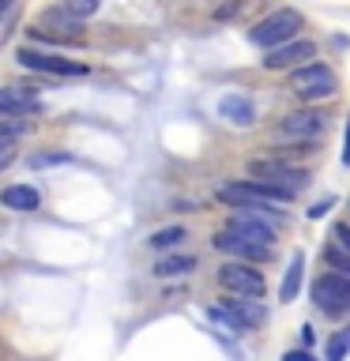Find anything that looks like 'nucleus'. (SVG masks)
I'll use <instances>...</instances> for the list:
<instances>
[{
	"label": "nucleus",
	"mask_w": 350,
	"mask_h": 361,
	"mask_svg": "<svg viewBox=\"0 0 350 361\" xmlns=\"http://www.w3.org/2000/svg\"><path fill=\"white\" fill-rule=\"evenodd\" d=\"M298 30H301V11H294V8H279V11L264 16L253 30H248V42L271 53V49H282V45L298 42Z\"/></svg>",
	"instance_id": "nucleus-1"
},
{
	"label": "nucleus",
	"mask_w": 350,
	"mask_h": 361,
	"mask_svg": "<svg viewBox=\"0 0 350 361\" xmlns=\"http://www.w3.org/2000/svg\"><path fill=\"white\" fill-rule=\"evenodd\" d=\"M339 87L335 72L327 64H305V68H294L290 72V90L298 94L301 102H320V98H332Z\"/></svg>",
	"instance_id": "nucleus-2"
},
{
	"label": "nucleus",
	"mask_w": 350,
	"mask_h": 361,
	"mask_svg": "<svg viewBox=\"0 0 350 361\" xmlns=\"http://www.w3.org/2000/svg\"><path fill=\"white\" fill-rule=\"evenodd\" d=\"M219 286L230 293V298H248V301L264 298V275H260L253 264H241V259L219 267Z\"/></svg>",
	"instance_id": "nucleus-3"
},
{
	"label": "nucleus",
	"mask_w": 350,
	"mask_h": 361,
	"mask_svg": "<svg viewBox=\"0 0 350 361\" xmlns=\"http://www.w3.org/2000/svg\"><path fill=\"white\" fill-rule=\"evenodd\" d=\"M248 173H253V180H264V185L290 192V196H298V188H305V173L301 169H290L282 158H256L248 166Z\"/></svg>",
	"instance_id": "nucleus-4"
},
{
	"label": "nucleus",
	"mask_w": 350,
	"mask_h": 361,
	"mask_svg": "<svg viewBox=\"0 0 350 361\" xmlns=\"http://www.w3.org/2000/svg\"><path fill=\"white\" fill-rule=\"evenodd\" d=\"M313 301L327 316H343L350 309V279L346 275H324L313 282Z\"/></svg>",
	"instance_id": "nucleus-5"
},
{
	"label": "nucleus",
	"mask_w": 350,
	"mask_h": 361,
	"mask_svg": "<svg viewBox=\"0 0 350 361\" xmlns=\"http://www.w3.org/2000/svg\"><path fill=\"white\" fill-rule=\"evenodd\" d=\"M226 230L248 237V241L271 248L275 241V222H271V211H230V222H226Z\"/></svg>",
	"instance_id": "nucleus-6"
},
{
	"label": "nucleus",
	"mask_w": 350,
	"mask_h": 361,
	"mask_svg": "<svg viewBox=\"0 0 350 361\" xmlns=\"http://www.w3.org/2000/svg\"><path fill=\"white\" fill-rule=\"evenodd\" d=\"M16 61L30 72H45V75H87L90 64L68 61V56H53V53H38V49H19Z\"/></svg>",
	"instance_id": "nucleus-7"
},
{
	"label": "nucleus",
	"mask_w": 350,
	"mask_h": 361,
	"mask_svg": "<svg viewBox=\"0 0 350 361\" xmlns=\"http://www.w3.org/2000/svg\"><path fill=\"white\" fill-rule=\"evenodd\" d=\"M324 124H327V117H324L320 109H301V113H290V117H282V121H279V132H282V135H294V140L313 143L316 135L324 132Z\"/></svg>",
	"instance_id": "nucleus-8"
},
{
	"label": "nucleus",
	"mask_w": 350,
	"mask_h": 361,
	"mask_svg": "<svg viewBox=\"0 0 350 361\" xmlns=\"http://www.w3.org/2000/svg\"><path fill=\"white\" fill-rule=\"evenodd\" d=\"M215 248H219V252H230V256H237L241 264H253V259H267V256H271V248L256 245V241H248V237L234 233V230L215 233Z\"/></svg>",
	"instance_id": "nucleus-9"
},
{
	"label": "nucleus",
	"mask_w": 350,
	"mask_h": 361,
	"mask_svg": "<svg viewBox=\"0 0 350 361\" xmlns=\"http://www.w3.org/2000/svg\"><path fill=\"white\" fill-rule=\"evenodd\" d=\"M313 53H316V45L309 38H298V42L282 45V49H271L264 56V68H271V72H279V68H294V64H301V61H313Z\"/></svg>",
	"instance_id": "nucleus-10"
},
{
	"label": "nucleus",
	"mask_w": 350,
	"mask_h": 361,
	"mask_svg": "<svg viewBox=\"0 0 350 361\" xmlns=\"http://www.w3.org/2000/svg\"><path fill=\"white\" fill-rule=\"evenodd\" d=\"M222 309H226V316L234 320L237 331H253V327H260V324L267 320L264 305H253L248 298H226V301H222Z\"/></svg>",
	"instance_id": "nucleus-11"
},
{
	"label": "nucleus",
	"mask_w": 350,
	"mask_h": 361,
	"mask_svg": "<svg viewBox=\"0 0 350 361\" xmlns=\"http://www.w3.org/2000/svg\"><path fill=\"white\" fill-rule=\"evenodd\" d=\"M38 109V98L23 87H4L0 90V113L4 117H19V113H34Z\"/></svg>",
	"instance_id": "nucleus-12"
},
{
	"label": "nucleus",
	"mask_w": 350,
	"mask_h": 361,
	"mask_svg": "<svg viewBox=\"0 0 350 361\" xmlns=\"http://www.w3.org/2000/svg\"><path fill=\"white\" fill-rule=\"evenodd\" d=\"M219 113H222L230 124H241V128L256 121V106H253L245 94H226V98L219 102Z\"/></svg>",
	"instance_id": "nucleus-13"
},
{
	"label": "nucleus",
	"mask_w": 350,
	"mask_h": 361,
	"mask_svg": "<svg viewBox=\"0 0 350 361\" xmlns=\"http://www.w3.org/2000/svg\"><path fill=\"white\" fill-rule=\"evenodd\" d=\"M0 203H4L8 211H34L42 203V196L30 185H8L4 192H0Z\"/></svg>",
	"instance_id": "nucleus-14"
},
{
	"label": "nucleus",
	"mask_w": 350,
	"mask_h": 361,
	"mask_svg": "<svg viewBox=\"0 0 350 361\" xmlns=\"http://www.w3.org/2000/svg\"><path fill=\"white\" fill-rule=\"evenodd\" d=\"M301 271H305V256L294 252L290 264H286V275H282V286H279V301H294L301 290Z\"/></svg>",
	"instance_id": "nucleus-15"
},
{
	"label": "nucleus",
	"mask_w": 350,
	"mask_h": 361,
	"mask_svg": "<svg viewBox=\"0 0 350 361\" xmlns=\"http://www.w3.org/2000/svg\"><path fill=\"white\" fill-rule=\"evenodd\" d=\"M196 267V256H162L155 264V275L158 279H174V275H188Z\"/></svg>",
	"instance_id": "nucleus-16"
},
{
	"label": "nucleus",
	"mask_w": 350,
	"mask_h": 361,
	"mask_svg": "<svg viewBox=\"0 0 350 361\" xmlns=\"http://www.w3.org/2000/svg\"><path fill=\"white\" fill-rule=\"evenodd\" d=\"M185 241V226H166V230H155L147 237V245L155 248V252H169V248H177Z\"/></svg>",
	"instance_id": "nucleus-17"
},
{
	"label": "nucleus",
	"mask_w": 350,
	"mask_h": 361,
	"mask_svg": "<svg viewBox=\"0 0 350 361\" xmlns=\"http://www.w3.org/2000/svg\"><path fill=\"white\" fill-rule=\"evenodd\" d=\"M45 23H53V27H61V30H68V34H76L79 27H83V23H79L72 11H68L64 4H56V8H49L45 11Z\"/></svg>",
	"instance_id": "nucleus-18"
},
{
	"label": "nucleus",
	"mask_w": 350,
	"mask_h": 361,
	"mask_svg": "<svg viewBox=\"0 0 350 361\" xmlns=\"http://www.w3.org/2000/svg\"><path fill=\"white\" fill-rule=\"evenodd\" d=\"M324 264L335 267V275H346V279H350V252H346V248L327 245V248H324Z\"/></svg>",
	"instance_id": "nucleus-19"
},
{
	"label": "nucleus",
	"mask_w": 350,
	"mask_h": 361,
	"mask_svg": "<svg viewBox=\"0 0 350 361\" xmlns=\"http://www.w3.org/2000/svg\"><path fill=\"white\" fill-rule=\"evenodd\" d=\"M64 162H72L68 151H38V154H30V169H49V166H64Z\"/></svg>",
	"instance_id": "nucleus-20"
},
{
	"label": "nucleus",
	"mask_w": 350,
	"mask_h": 361,
	"mask_svg": "<svg viewBox=\"0 0 350 361\" xmlns=\"http://www.w3.org/2000/svg\"><path fill=\"white\" fill-rule=\"evenodd\" d=\"M346 346H350V327L343 335H335L332 343H327V361H343V354H346Z\"/></svg>",
	"instance_id": "nucleus-21"
},
{
	"label": "nucleus",
	"mask_w": 350,
	"mask_h": 361,
	"mask_svg": "<svg viewBox=\"0 0 350 361\" xmlns=\"http://www.w3.org/2000/svg\"><path fill=\"white\" fill-rule=\"evenodd\" d=\"M68 11H72V16L79 19V23H83L87 16H95V11H98V0H79V4H64Z\"/></svg>",
	"instance_id": "nucleus-22"
},
{
	"label": "nucleus",
	"mask_w": 350,
	"mask_h": 361,
	"mask_svg": "<svg viewBox=\"0 0 350 361\" xmlns=\"http://www.w3.org/2000/svg\"><path fill=\"white\" fill-rule=\"evenodd\" d=\"M335 237H339V248H346V252H350V226L339 222V226H335Z\"/></svg>",
	"instance_id": "nucleus-23"
},
{
	"label": "nucleus",
	"mask_w": 350,
	"mask_h": 361,
	"mask_svg": "<svg viewBox=\"0 0 350 361\" xmlns=\"http://www.w3.org/2000/svg\"><path fill=\"white\" fill-rule=\"evenodd\" d=\"M327 207H332V200H320V203H313V207H309V219H320V214H324Z\"/></svg>",
	"instance_id": "nucleus-24"
},
{
	"label": "nucleus",
	"mask_w": 350,
	"mask_h": 361,
	"mask_svg": "<svg viewBox=\"0 0 350 361\" xmlns=\"http://www.w3.org/2000/svg\"><path fill=\"white\" fill-rule=\"evenodd\" d=\"M343 166H350V121H346V140H343Z\"/></svg>",
	"instance_id": "nucleus-25"
},
{
	"label": "nucleus",
	"mask_w": 350,
	"mask_h": 361,
	"mask_svg": "<svg viewBox=\"0 0 350 361\" xmlns=\"http://www.w3.org/2000/svg\"><path fill=\"white\" fill-rule=\"evenodd\" d=\"M237 8H241V4H230V8H219V11H215V16H219V19H230V16H234V11H237Z\"/></svg>",
	"instance_id": "nucleus-26"
},
{
	"label": "nucleus",
	"mask_w": 350,
	"mask_h": 361,
	"mask_svg": "<svg viewBox=\"0 0 350 361\" xmlns=\"http://www.w3.org/2000/svg\"><path fill=\"white\" fill-rule=\"evenodd\" d=\"M286 361H313V357L305 354V350H301V354H298V350H294V354H286Z\"/></svg>",
	"instance_id": "nucleus-27"
}]
</instances>
